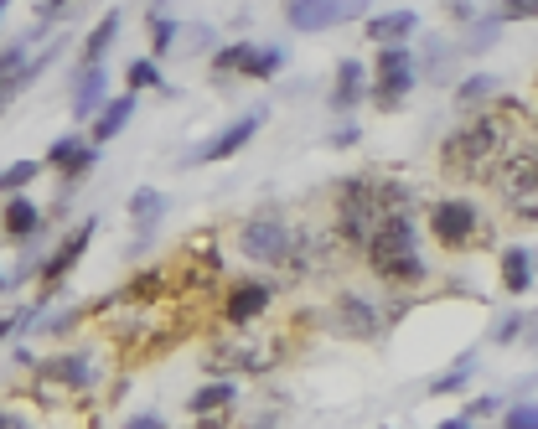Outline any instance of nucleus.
Instances as JSON below:
<instances>
[{"instance_id": "11", "label": "nucleus", "mask_w": 538, "mask_h": 429, "mask_svg": "<svg viewBox=\"0 0 538 429\" xmlns=\"http://www.w3.org/2000/svg\"><path fill=\"white\" fill-rule=\"evenodd\" d=\"M94 228H99L94 218H88V223H78V228H73L63 243H57V254H52V259L37 269V280H42V290H47V295H52V290H57V285H63L68 274L78 269V259L88 254V238H94Z\"/></svg>"}, {"instance_id": "21", "label": "nucleus", "mask_w": 538, "mask_h": 429, "mask_svg": "<svg viewBox=\"0 0 538 429\" xmlns=\"http://www.w3.org/2000/svg\"><path fill=\"white\" fill-rule=\"evenodd\" d=\"M414 26H420V16L414 11H388V16H373L368 21V37L378 42V47H394V42H404Z\"/></svg>"}, {"instance_id": "28", "label": "nucleus", "mask_w": 538, "mask_h": 429, "mask_svg": "<svg viewBox=\"0 0 538 429\" xmlns=\"http://www.w3.org/2000/svg\"><path fill=\"white\" fill-rule=\"evenodd\" d=\"M145 32H151V57H161V52H171V42H176L182 26L166 21V16H151V21H145Z\"/></svg>"}, {"instance_id": "38", "label": "nucleus", "mask_w": 538, "mask_h": 429, "mask_svg": "<svg viewBox=\"0 0 538 429\" xmlns=\"http://www.w3.org/2000/svg\"><path fill=\"white\" fill-rule=\"evenodd\" d=\"M26 419H16V414H0V429H21Z\"/></svg>"}, {"instance_id": "24", "label": "nucleus", "mask_w": 538, "mask_h": 429, "mask_svg": "<svg viewBox=\"0 0 538 429\" xmlns=\"http://www.w3.org/2000/svg\"><path fill=\"white\" fill-rule=\"evenodd\" d=\"M166 290H171V274H166V269H140L135 280L125 285L130 300H156V305L166 300Z\"/></svg>"}, {"instance_id": "39", "label": "nucleus", "mask_w": 538, "mask_h": 429, "mask_svg": "<svg viewBox=\"0 0 538 429\" xmlns=\"http://www.w3.org/2000/svg\"><path fill=\"white\" fill-rule=\"evenodd\" d=\"M63 6H68V0H47V6H42V16H57Z\"/></svg>"}, {"instance_id": "36", "label": "nucleus", "mask_w": 538, "mask_h": 429, "mask_svg": "<svg viewBox=\"0 0 538 429\" xmlns=\"http://www.w3.org/2000/svg\"><path fill=\"white\" fill-rule=\"evenodd\" d=\"M130 429H161V414H135Z\"/></svg>"}, {"instance_id": "18", "label": "nucleus", "mask_w": 538, "mask_h": 429, "mask_svg": "<svg viewBox=\"0 0 538 429\" xmlns=\"http://www.w3.org/2000/svg\"><path fill=\"white\" fill-rule=\"evenodd\" d=\"M130 114H135V94H119V99L99 104L94 109V130H88V135H94V145H109L119 130L130 125Z\"/></svg>"}, {"instance_id": "1", "label": "nucleus", "mask_w": 538, "mask_h": 429, "mask_svg": "<svg viewBox=\"0 0 538 429\" xmlns=\"http://www.w3.org/2000/svg\"><path fill=\"white\" fill-rule=\"evenodd\" d=\"M388 218H409V192H404V187H394V181H378V176H352V181H342L337 238L347 243V249L363 254L368 238H373Z\"/></svg>"}, {"instance_id": "3", "label": "nucleus", "mask_w": 538, "mask_h": 429, "mask_svg": "<svg viewBox=\"0 0 538 429\" xmlns=\"http://www.w3.org/2000/svg\"><path fill=\"white\" fill-rule=\"evenodd\" d=\"M363 259H368V269L378 274V280H388V285H420L425 280V259L414 254V228H409V218H388L368 238Z\"/></svg>"}, {"instance_id": "31", "label": "nucleus", "mask_w": 538, "mask_h": 429, "mask_svg": "<svg viewBox=\"0 0 538 429\" xmlns=\"http://www.w3.org/2000/svg\"><path fill=\"white\" fill-rule=\"evenodd\" d=\"M466 378H471V357H461V367H456V373H445V378H435L430 388H435V393H456V388H461Z\"/></svg>"}, {"instance_id": "32", "label": "nucleus", "mask_w": 538, "mask_h": 429, "mask_svg": "<svg viewBox=\"0 0 538 429\" xmlns=\"http://www.w3.org/2000/svg\"><path fill=\"white\" fill-rule=\"evenodd\" d=\"M492 94V78H471V83H461V109H471L476 99H487Z\"/></svg>"}, {"instance_id": "22", "label": "nucleus", "mask_w": 538, "mask_h": 429, "mask_svg": "<svg viewBox=\"0 0 538 429\" xmlns=\"http://www.w3.org/2000/svg\"><path fill=\"white\" fill-rule=\"evenodd\" d=\"M114 37H119V11L99 16V26L88 32V42H83V68H88V63H104V52L114 47Z\"/></svg>"}, {"instance_id": "40", "label": "nucleus", "mask_w": 538, "mask_h": 429, "mask_svg": "<svg viewBox=\"0 0 538 429\" xmlns=\"http://www.w3.org/2000/svg\"><path fill=\"white\" fill-rule=\"evenodd\" d=\"M6 285H11V280H0V290H6Z\"/></svg>"}, {"instance_id": "34", "label": "nucleus", "mask_w": 538, "mask_h": 429, "mask_svg": "<svg viewBox=\"0 0 538 429\" xmlns=\"http://www.w3.org/2000/svg\"><path fill=\"white\" fill-rule=\"evenodd\" d=\"M507 424H513V429H538V409H507Z\"/></svg>"}, {"instance_id": "35", "label": "nucleus", "mask_w": 538, "mask_h": 429, "mask_svg": "<svg viewBox=\"0 0 538 429\" xmlns=\"http://www.w3.org/2000/svg\"><path fill=\"white\" fill-rule=\"evenodd\" d=\"M26 321H37V316H32V311H16V316H0V342H6V336H11V331H21Z\"/></svg>"}, {"instance_id": "10", "label": "nucleus", "mask_w": 538, "mask_h": 429, "mask_svg": "<svg viewBox=\"0 0 538 429\" xmlns=\"http://www.w3.org/2000/svg\"><path fill=\"white\" fill-rule=\"evenodd\" d=\"M269 300H275V285L269 280H233L228 300H223V321L238 331V326H254L264 311H269Z\"/></svg>"}, {"instance_id": "6", "label": "nucleus", "mask_w": 538, "mask_h": 429, "mask_svg": "<svg viewBox=\"0 0 538 429\" xmlns=\"http://www.w3.org/2000/svg\"><path fill=\"white\" fill-rule=\"evenodd\" d=\"M285 249H290V228L280 223L275 207L254 212V218L238 228V254L254 259V264H285Z\"/></svg>"}, {"instance_id": "37", "label": "nucleus", "mask_w": 538, "mask_h": 429, "mask_svg": "<svg viewBox=\"0 0 538 429\" xmlns=\"http://www.w3.org/2000/svg\"><path fill=\"white\" fill-rule=\"evenodd\" d=\"M518 218H528V223H538V202H523V197H518Z\"/></svg>"}, {"instance_id": "2", "label": "nucleus", "mask_w": 538, "mask_h": 429, "mask_svg": "<svg viewBox=\"0 0 538 429\" xmlns=\"http://www.w3.org/2000/svg\"><path fill=\"white\" fill-rule=\"evenodd\" d=\"M507 150V114H471L461 130L440 140V166L461 181H482Z\"/></svg>"}, {"instance_id": "27", "label": "nucleus", "mask_w": 538, "mask_h": 429, "mask_svg": "<svg viewBox=\"0 0 538 429\" xmlns=\"http://www.w3.org/2000/svg\"><path fill=\"white\" fill-rule=\"evenodd\" d=\"M130 78V94H140V88H161V68H156V57H135V63L125 68Z\"/></svg>"}, {"instance_id": "13", "label": "nucleus", "mask_w": 538, "mask_h": 429, "mask_svg": "<svg viewBox=\"0 0 538 429\" xmlns=\"http://www.w3.org/2000/svg\"><path fill=\"white\" fill-rule=\"evenodd\" d=\"M42 166H52V171H63V181L73 187L78 176H88L99 166V145H83L78 135H63V140H52V150H47V161Z\"/></svg>"}, {"instance_id": "20", "label": "nucleus", "mask_w": 538, "mask_h": 429, "mask_svg": "<svg viewBox=\"0 0 538 429\" xmlns=\"http://www.w3.org/2000/svg\"><path fill=\"white\" fill-rule=\"evenodd\" d=\"M104 83H109V73H104L99 63H88V68L78 73V94H73V114H78V119H94V109H99V99H104Z\"/></svg>"}, {"instance_id": "19", "label": "nucleus", "mask_w": 538, "mask_h": 429, "mask_svg": "<svg viewBox=\"0 0 538 429\" xmlns=\"http://www.w3.org/2000/svg\"><path fill=\"white\" fill-rule=\"evenodd\" d=\"M368 88V68L357 63V57H347V63H337V83H332V109H357V99H363Z\"/></svg>"}, {"instance_id": "8", "label": "nucleus", "mask_w": 538, "mask_h": 429, "mask_svg": "<svg viewBox=\"0 0 538 429\" xmlns=\"http://www.w3.org/2000/svg\"><path fill=\"white\" fill-rule=\"evenodd\" d=\"M363 11H368V0H290V26L316 37V32H332L342 21H357Z\"/></svg>"}, {"instance_id": "26", "label": "nucleus", "mask_w": 538, "mask_h": 429, "mask_svg": "<svg viewBox=\"0 0 538 429\" xmlns=\"http://www.w3.org/2000/svg\"><path fill=\"white\" fill-rule=\"evenodd\" d=\"M37 171H42V161H16V166H6V171H0V197H6V192H26L37 181Z\"/></svg>"}, {"instance_id": "14", "label": "nucleus", "mask_w": 538, "mask_h": 429, "mask_svg": "<svg viewBox=\"0 0 538 429\" xmlns=\"http://www.w3.org/2000/svg\"><path fill=\"white\" fill-rule=\"evenodd\" d=\"M259 125H264V109H249V114H238L233 119V125L218 135V140H207L202 150H197V156L192 161H228V156H238V150H244L254 135H259Z\"/></svg>"}, {"instance_id": "25", "label": "nucleus", "mask_w": 538, "mask_h": 429, "mask_svg": "<svg viewBox=\"0 0 538 429\" xmlns=\"http://www.w3.org/2000/svg\"><path fill=\"white\" fill-rule=\"evenodd\" d=\"M161 212H166V197H161V192H151V187H145V192H135V197H130V218L140 223V233L151 228V223L161 218Z\"/></svg>"}, {"instance_id": "29", "label": "nucleus", "mask_w": 538, "mask_h": 429, "mask_svg": "<svg viewBox=\"0 0 538 429\" xmlns=\"http://www.w3.org/2000/svg\"><path fill=\"white\" fill-rule=\"evenodd\" d=\"M21 63H26V42H16V47H6V52H0V83H11Z\"/></svg>"}, {"instance_id": "23", "label": "nucleus", "mask_w": 538, "mask_h": 429, "mask_svg": "<svg viewBox=\"0 0 538 429\" xmlns=\"http://www.w3.org/2000/svg\"><path fill=\"white\" fill-rule=\"evenodd\" d=\"M528 285H533V259L523 249H507L502 254V290L507 295H523Z\"/></svg>"}, {"instance_id": "12", "label": "nucleus", "mask_w": 538, "mask_h": 429, "mask_svg": "<svg viewBox=\"0 0 538 429\" xmlns=\"http://www.w3.org/2000/svg\"><path fill=\"white\" fill-rule=\"evenodd\" d=\"M233 404H238L233 378H218V383H207V388H197V393H192L187 414H192L197 424H207V429H218V424H228V419H233Z\"/></svg>"}, {"instance_id": "15", "label": "nucleus", "mask_w": 538, "mask_h": 429, "mask_svg": "<svg viewBox=\"0 0 538 429\" xmlns=\"http://www.w3.org/2000/svg\"><path fill=\"white\" fill-rule=\"evenodd\" d=\"M497 187L507 197H533L538 192V150H513V156H502Z\"/></svg>"}, {"instance_id": "16", "label": "nucleus", "mask_w": 538, "mask_h": 429, "mask_svg": "<svg viewBox=\"0 0 538 429\" xmlns=\"http://www.w3.org/2000/svg\"><path fill=\"white\" fill-rule=\"evenodd\" d=\"M337 321H342L347 336H357V342H373V336L383 331V316L373 311V300H363V295H342L337 300Z\"/></svg>"}, {"instance_id": "7", "label": "nucleus", "mask_w": 538, "mask_h": 429, "mask_svg": "<svg viewBox=\"0 0 538 429\" xmlns=\"http://www.w3.org/2000/svg\"><path fill=\"white\" fill-rule=\"evenodd\" d=\"M280 68H285V52L280 47H254V42L218 47V57H213L218 78H275Z\"/></svg>"}, {"instance_id": "9", "label": "nucleus", "mask_w": 538, "mask_h": 429, "mask_svg": "<svg viewBox=\"0 0 538 429\" xmlns=\"http://www.w3.org/2000/svg\"><path fill=\"white\" fill-rule=\"evenodd\" d=\"M409 88H414V63H409L404 42L383 47V57H378V88H373V104L388 114V109H399V104H404Z\"/></svg>"}, {"instance_id": "4", "label": "nucleus", "mask_w": 538, "mask_h": 429, "mask_svg": "<svg viewBox=\"0 0 538 429\" xmlns=\"http://www.w3.org/2000/svg\"><path fill=\"white\" fill-rule=\"evenodd\" d=\"M88 383H94V367H88V357H78V352L32 362V398L42 409H68Z\"/></svg>"}, {"instance_id": "33", "label": "nucleus", "mask_w": 538, "mask_h": 429, "mask_svg": "<svg viewBox=\"0 0 538 429\" xmlns=\"http://www.w3.org/2000/svg\"><path fill=\"white\" fill-rule=\"evenodd\" d=\"M487 414H497V398H471V409L456 424H476V419H487Z\"/></svg>"}, {"instance_id": "5", "label": "nucleus", "mask_w": 538, "mask_h": 429, "mask_svg": "<svg viewBox=\"0 0 538 429\" xmlns=\"http://www.w3.org/2000/svg\"><path fill=\"white\" fill-rule=\"evenodd\" d=\"M430 233H435L440 249H482L487 243V228H482L471 202H435L430 207Z\"/></svg>"}, {"instance_id": "17", "label": "nucleus", "mask_w": 538, "mask_h": 429, "mask_svg": "<svg viewBox=\"0 0 538 429\" xmlns=\"http://www.w3.org/2000/svg\"><path fill=\"white\" fill-rule=\"evenodd\" d=\"M42 228V212L32 207V197H6V212H0V233L11 243H26Z\"/></svg>"}, {"instance_id": "30", "label": "nucleus", "mask_w": 538, "mask_h": 429, "mask_svg": "<svg viewBox=\"0 0 538 429\" xmlns=\"http://www.w3.org/2000/svg\"><path fill=\"white\" fill-rule=\"evenodd\" d=\"M502 21H533L538 16V0H502Z\"/></svg>"}]
</instances>
